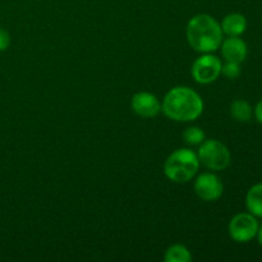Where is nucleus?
<instances>
[{"instance_id":"obj_1","label":"nucleus","mask_w":262,"mask_h":262,"mask_svg":"<svg viewBox=\"0 0 262 262\" xmlns=\"http://www.w3.org/2000/svg\"><path fill=\"white\" fill-rule=\"evenodd\" d=\"M161 110L171 120L192 122L204 112V101L201 96L189 87H174L164 97Z\"/></svg>"},{"instance_id":"obj_2","label":"nucleus","mask_w":262,"mask_h":262,"mask_svg":"<svg viewBox=\"0 0 262 262\" xmlns=\"http://www.w3.org/2000/svg\"><path fill=\"white\" fill-rule=\"evenodd\" d=\"M189 46L199 53H212L222 46L223 30L220 23L209 14H197L187 25Z\"/></svg>"},{"instance_id":"obj_3","label":"nucleus","mask_w":262,"mask_h":262,"mask_svg":"<svg viewBox=\"0 0 262 262\" xmlns=\"http://www.w3.org/2000/svg\"><path fill=\"white\" fill-rule=\"evenodd\" d=\"M200 160L189 148H178L168 156L164 164V173L174 183H187L197 174Z\"/></svg>"},{"instance_id":"obj_4","label":"nucleus","mask_w":262,"mask_h":262,"mask_svg":"<svg viewBox=\"0 0 262 262\" xmlns=\"http://www.w3.org/2000/svg\"><path fill=\"white\" fill-rule=\"evenodd\" d=\"M200 165H204L210 170H224L229 166L232 155L227 146L217 140H205L200 145L199 152Z\"/></svg>"},{"instance_id":"obj_5","label":"nucleus","mask_w":262,"mask_h":262,"mask_svg":"<svg viewBox=\"0 0 262 262\" xmlns=\"http://www.w3.org/2000/svg\"><path fill=\"white\" fill-rule=\"evenodd\" d=\"M222 60L210 53L201 55L192 66V76L197 83L209 84L216 81L222 74Z\"/></svg>"},{"instance_id":"obj_6","label":"nucleus","mask_w":262,"mask_h":262,"mask_svg":"<svg viewBox=\"0 0 262 262\" xmlns=\"http://www.w3.org/2000/svg\"><path fill=\"white\" fill-rule=\"evenodd\" d=\"M228 230L233 241L238 243H246L252 241L257 235L258 223L252 214L241 212L230 220Z\"/></svg>"},{"instance_id":"obj_7","label":"nucleus","mask_w":262,"mask_h":262,"mask_svg":"<svg viewBox=\"0 0 262 262\" xmlns=\"http://www.w3.org/2000/svg\"><path fill=\"white\" fill-rule=\"evenodd\" d=\"M194 192L204 201L212 202L222 197L224 186L222 179L216 174L202 173L194 182Z\"/></svg>"},{"instance_id":"obj_8","label":"nucleus","mask_w":262,"mask_h":262,"mask_svg":"<svg viewBox=\"0 0 262 262\" xmlns=\"http://www.w3.org/2000/svg\"><path fill=\"white\" fill-rule=\"evenodd\" d=\"M130 106L136 114L142 118H155L161 112V104L158 97L151 92L146 91L133 95Z\"/></svg>"},{"instance_id":"obj_9","label":"nucleus","mask_w":262,"mask_h":262,"mask_svg":"<svg viewBox=\"0 0 262 262\" xmlns=\"http://www.w3.org/2000/svg\"><path fill=\"white\" fill-rule=\"evenodd\" d=\"M222 54L225 61H233V63L241 64L246 59L248 53L247 45L239 36L237 37H228L222 42Z\"/></svg>"},{"instance_id":"obj_10","label":"nucleus","mask_w":262,"mask_h":262,"mask_svg":"<svg viewBox=\"0 0 262 262\" xmlns=\"http://www.w3.org/2000/svg\"><path fill=\"white\" fill-rule=\"evenodd\" d=\"M220 26H222L223 33L229 37H237L242 35L247 28V19L241 13H230L225 15Z\"/></svg>"},{"instance_id":"obj_11","label":"nucleus","mask_w":262,"mask_h":262,"mask_svg":"<svg viewBox=\"0 0 262 262\" xmlns=\"http://www.w3.org/2000/svg\"><path fill=\"white\" fill-rule=\"evenodd\" d=\"M246 206L253 216L262 217V183L251 187L246 196Z\"/></svg>"},{"instance_id":"obj_12","label":"nucleus","mask_w":262,"mask_h":262,"mask_svg":"<svg viewBox=\"0 0 262 262\" xmlns=\"http://www.w3.org/2000/svg\"><path fill=\"white\" fill-rule=\"evenodd\" d=\"M230 114L237 122L246 123L252 117V106L246 100H234L230 105Z\"/></svg>"},{"instance_id":"obj_13","label":"nucleus","mask_w":262,"mask_h":262,"mask_svg":"<svg viewBox=\"0 0 262 262\" xmlns=\"http://www.w3.org/2000/svg\"><path fill=\"white\" fill-rule=\"evenodd\" d=\"M164 260L165 262H191L192 255L186 246L173 245L166 250Z\"/></svg>"},{"instance_id":"obj_14","label":"nucleus","mask_w":262,"mask_h":262,"mask_svg":"<svg viewBox=\"0 0 262 262\" xmlns=\"http://www.w3.org/2000/svg\"><path fill=\"white\" fill-rule=\"evenodd\" d=\"M205 132L200 127H189L183 132L184 142L188 145H201L205 141Z\"/></svg>"},{"instance_id":"obj_15","label":"nucleus","mask_w":262,"mask_h":262,"mask_svg":"<svg viewBox=\"0 0 262 262\" xmlns=\"http://www.w3.org/2000/svg\"><path fill=\"white\" fill-rule=\"evenodd\" d=\"M222 73L224 74L227 78L235 79L239 77L241 74V67L238 63H233V61H225L224 66L222 67Z\"/></svg>"},{"instance_id":"obj_16","label":"nucleus","mask_w":262,"mask_h":262,"mask_svg":"<svg viewBox=\"0 0 262 262\" xmlns=\"http://www.w3.org/2000/svg\"><path fill=\"white\" fill-rule=\"evenodd\" d=\"M9 43H10L9 33H8L5 30H3V28H0V51L7 50Z\"/></svg>"},{"instance_id":"obj_17","label":"nucleus","mask_w":262,"mask_h":262,"mask_svg":"<svg viewBox=\"0 0 262 262\" xmlns=\"http://www.w3.org/2000/svg\"><path fill=\"white\" fill-rule=\"evenodd\" d=\"M255 115H256V119L262 124V100L256 105L255 107Z\"/></svg>"},{"instance_id":"obj_18","label":"nucleus","mask_w":262,"mask_h":262,"mask_svg":"<svg viewBox=\"0 0 262 262\" xmlns=\"http://www.w3.org/2000/svg\"><path fill=\"white\" fill-rule=\"evenodd\" d=\"M257 238H258V242H260V245L262 246V225L260 228H258V232H257Z\"/></svg>"}]
</instances>
